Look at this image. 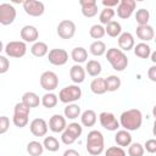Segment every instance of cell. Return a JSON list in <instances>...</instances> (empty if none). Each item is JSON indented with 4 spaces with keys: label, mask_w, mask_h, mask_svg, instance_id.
I'll return each instance as SVG.
<instances>
[{
    "label": "cell",
    "mask_w": 156,
    "mask_h": 156,
    "mask_svg": "<svg viewBox=\"0 0 156 156\" xmlns=\"http://www.w3.org/2000/svg\"><path fill=\"white\" fill-rule=\"evenodd\" d=\"M76 23L71 20H62L58 24H57V35L61 38V39H72L76 34Z\"/></svg>",
    "instance_id": "cell-9"
},
{
    "label": "cell",
    "mask_w": 156,
    "mask_h": 156,
    "mask_svg": "<svg viewBox=\"0 0 156 156\" xmlns=\"http://www.w3.org/2000/svg\"><path fill=\"white\" fill-rule=\"evenodd\" d=\"M62 156H80V155H79V152H78L77 150H74V149H67V150L63 152Z\"/></svg>",
    "instance_id": "cell-48"
},
{
    "label": "cell",
    "mask_w": 156,
    "mask_h": 156,
    "mask_svg": "<svg viewBox=\"0 0 156 156\" xmlns=\"http://www.w3.org/2000/svg\"><path fill=\"white\" fill-rule=\"evenodd\" d=\"M76 140H77V139H76L68 130L65 129V130L61 133V141H62L65 145H72Z\"/></svg>",
    "instance_id": "cell-42"
},
{
    "label": "cell",
    "mask_w": 156,
    "mask_h": 156,
    "mask_svg": "<svg viewBox=\"0 0 156 156\" xmlns=\"http://www.w3.org/2000/svg\"><path fill=\"white\" fill-rule=\"evenodd\" d=\"M116 15V11L113 9H107V7H104V10H101L100 15H99V21H100V24H107L110 23L111 21H113V17Z\"/></svg>",
    "instance_id": "cell-35"
},
{
    "label": "cell",
    "mask_w": 156,
    "mask_h": 156,
    "mask_svg": "<svg viewBox=\"0 0 156 156\" xmlns=\"http://www.w3.org/2000/svg\"><path fill=\"white\" fill-rule=\"evenodd\" d=\"M79 117H80V123L84 127H93L98 121V116L94 110H85L84 112L80 113Z\"/></svg>",
    "instance_id": "cell-23"
},
{
    "label": "cell",
    "mask_w": 156,
    "mask_h": 156,
    "mask_svg": "<svg viewBox=\"0 0 156 156\" xmlns=\"http://www.w3.org/2000/svg\"><path fill=\"white\" fill-rule=\"evenodd\" d=\"M144 146L140 143H132L128 146V155L129 156H144Z\"/></svg>",
    "instance_id": "cell-39"
},
{
    "label": "cell",
    "mask_w": 156,
    "mask_h": 156,
    "mask_svg": "<svg viewBox=\"0 0 156 156\" xmlns=\"http://www.w3.org/2000/svg\"><path fill=\"white\" fill-rule=\"evenodd\" d=\"M119 126L128 132L138 130L143 124V113L138 108H129L121 113L119 116Z\"/></svg>",
    "instance_id": "cell-1"
},
{
    "label": "cell",
    "mask_w": 156,
    "mask_h": 156,
    "mask_svg": "<svg viewBox=\"0 0 156 156\" xmlns=\"http://www.w3.org/2000/svg\"><path fill=\"white\" fill-rule=\"evenodd\" d=\"M10 69V61L6 56L0 55V74L6 73Z\"/></svg>",
    "instance_id": "cell-44"
},
{
    "label": "cell",
    "mask_w": 156,
    "mask_h": 156,
    "mask_svg": "<svg viewBox=\"0 0 156 156\" xmlns=\"http://www.w3.org/2000/svg\"><path fill=\"white\" fill-rule=\"evenodd\" d=\"M43 146L50 152H56L60 149V141L55 136H45L43 141Z\"/></svg>",
    "instance_id": "cell-36"
},
{
    "label": "cell",
    "mask_w": 156,
    "mask_h": 156,
    "mask_svg": "<svg viewBox=\"0 0 156 156\" xmlns=\"http://www.w3.org/2000/svg\"><path fill=\"white\" fill-rule=\"evenodd\" d=\"M48 129L49 127L44 118H34L29 123V130L34 136H45Z\"/></svg>",
    "instance_id": "cell-14"
},
{
    "label": "cell",
    "mask_w": 156,
    "mask_h": 156,
    "mask_svg": "<svg viewBox=\"0 0 156 156\" xmlns=\"http://www.w3.org/2000/svg\"><path fill=\"white\" fill-rule=\"evenodd\" d=\"M82 96V89L77 84H69L62 88L58 93V100L63 104H73Z\"/></svg>",
    "instance_id": "cell-4"
},
{
    "label": "cell",
    "mask_w": 156,
    "mask_h": 156,
    "mask_svg": "<svg viewBox=\"0 0 156 156\" xmlns=\"http://www.w3.org/2000/svg\"><path fill=\"white\" fill-rule=\"evenodd\" d=\"M4 50L7 56L13 57V58H21L27 52V44L22 40H12L6 44Z\"/></svg>",
    "instance_id": "cell-6"
},
{
    "label": "cell",
    "mask_w": 156,
    "mask_h": 156,
    "mask_svg": "<svg viewBox=\"0 0 156 156\" xmlns=\"http://www.w3.org/2000/svg\"><path fill=\"white\" fill-rule=\"evenodd\" d=\"M121 78L112 74V76H108L107 78H105V87H106V91H117L119 88H121Z\"/></svg>",
    "instance_id": "cell-30"
},
{
    "label": "cell",
    "mask_w": 156,
    "mask_h": 156,
    "mask_svg": "<svg viewBox=\"0 0 156 156\" xmlns=\"http://www.w3.org/2000/svg\"><path fill=\"white\" fill-rule=\"evenodd\" d=\"M66 130H68L76 139H78L83 133V127L77 122H72L66 127Z\"/></svg>",
    "instance_id": "cell-40"
},
{
    "label": "cell",
    "mask_w": 156,
    "mask_h": 156,
    "mask_svg": "<svg viewBox=\"0 0 156 156\" xmlns=\"http://www.w3.org/2000/svg\"><path fill=\"white\" fill-rule=\"evenodd\" d=\"M57 102H58V98H57V95L54 94L52 91H51V93H45V94L41 96V99H40V104H41L44 107H46V108H52V107H55V106L57 105Z\"/></svg>",
    "instance_id": "cell-33"
},
{
    "label": "cell",
    "mask_w": 156,
    "mask_h": 156,
    "mask_svg": "<svg viewBox=\"0 0 156 156\" xmlns=\"http://www.w3.org/2000/svg\"><path fill=\"white\" fill-rule=\"evenodd\" d=\"M134 54L135 56L140 57V58H149L150 54H151V48L149 44L146 43H139L136 45H134Z\"/></svg>",
    "instance_id": "cell-32"
},
{
    "label": "cell",
    "mask_w": 156,
    "mask_h": 156,
    "mask_svg": "<svg viewBox=\"0 0 156 156\" xmlns=\"http://www.w3.org/2000/svg\"><path fill=\"white\" fill-rule=\"evenodd\" d=\"M149 20H150V12L146 9H139L135 12V21L138 23V26H145L149 24Z\"/></svg>",
    "instance_id": "cell-37"
},
{
    "label": "cell",
    "mask_w": 156,
    "mask_h": 156,
    "mask_svg": "<svg viewBox=\"0 0 156 156\" xmlns=\"http://www.w3.org/2000/svg\"><path fill=\"white\" fill-rule=\"evenodd\" d=\"M39 82H40V87L46 93H51V91H54L58 87V77L52 71H45V72H43L41 76H40Z\"/></svg>",
    "instance_id": "cell-7"
},
{
    "label": "cell",
    "mask_w": 156,
    "mask_h": 156,
    "mask_svg": "<svg viewBox=\"0 0 156 156\" xmlns=\"http://www.w3.org/2000/svg\"><path fill=\"white\" fill-rule=\"evenodd\" d=\"M105 27L101 24H93L89 29V35L95 40H100L105 37Z\"/></svg>",
    "instance_id": "cell-38"
},
{
    "label": "cell",
    "mask_w": 156,
    "mask_h": 156,
    "mask_svg": "<svg viewBox=\"0 0 156 156\" xmlns=\"http://www.w3.org/2000/svg\"><path fill=\"white\" fill-rule=\"evenodd\" d=\"M99 121H100V124L102 128H105L106 130H110V132H115L119 128V122L117 119V117L112 113V112H107V111H104L99 115Z\"/></svg>",
    "instance_id": "cell-10"
},
{
    "label": "cell",
    "mask_w": 156,
    "mask_h": 156,
    "mask_svg": "<svg viewBox=\"0 0 156 156\" xmlns=\"http://www.w3.org/2000/svg\"><path fill=\"white\" fill-rule=\"evenodd\" d=\"M105 156H127V154L123 150V147H119V146H110L105 151Z\"/></svg>",
    "instance_id": "cell-41"
},
{
    "label": "cell",
    "mask_w": 156,
    "mask_h": 156,
    "mask_svg": "<svg viewBox=\"0 0 156 156\" xmlns=\"http://www.w3.org/2000/svg\"><path fill=\"white\" fill-rule=\"evenodd\" d=\"M150 56H151V61H152V62L155 63V62H156V52H155V51H154V52L151 51V54H150Z\"/></svg>",
    "instance_id": "cell-49"
},
{
    "label": "cell",
    "mask_w": 156,
    "mask_h": 156,
    "mask_svg": "<svg viewBox=\"0 0 156 156\" xmlns=\"http://www.w3.org/2000/svg\"><path fill=\"white\" fill-rule=\"evenodd\" d=\"M105 33L111 38H118L122 33V26L117 21H111L105 26Z\"/></svg>",
    "instance_id": "cell-29"
},
{
    "label": "cell",
    "mask_w": 156,
    "mask_h": 156,
    "mask_svg": "<svg viewBox=\"0 0 156 156\" xmlns=\"http://www.w3.org/2000/svg\"><path fill=\"white\" fill-rule=\"evenodd\" d=\"M48 60L54 66H63L68 61V52L65 49H51L48 52Z\"/></svg>",
    "instance_id": "cell-13"
},
{
    "label": "cell",
    "mask_w": 156,
    "mask_h": 156,
    "mask_svg": "<svg viewBox=\"0 0 156 156\" xmlns=\"http://www.w3.org/2000/svg\"><path fill=\"white\" fill-rule=\"evenodd\" d=\"M71 58L76 62V65H80L87 61L88 58V51L83 46H77L71 51Z\"/></svg>",
    "instance_id": "cell-24"
},
{
    "label": "cell",
    "mask_w": 156,
    "mask_h": 156,
    "mask_svg": "<svg viewBox=\"0 0 156 156\" xmlns=\"http://www.w3.org/2000/svg\"><path fill=\"white\" fill-rule=\"evenodd\" d=\"M2 50H4V44H2V41L0 40V52H1Z\"/></svg>",
    "instance_id": "cell-50"
},
{
    "label": "cell",
    "mask_w": 156,
    "mask_h": 156,
    "mask_svg": "<svg viewBox=\"0 0 156 156\" xmlns=\"http://www.w3.org/2000/svg\"><path fill=\"white\" fill-rule=\"evenodd\" d=\"M90 90L95 95H102L106 93V87H105V78L96 77L91 80L90 83Z\"/></svg>",
    "instance_id": "cell-27"
},
{
    "label": "cell",
    "mask_w": 156,
    "mask_h": 156,
    "mask_svg": "<svg viewBox=\"0 0 156 156\" xmlns=\"http://www.w3.org/2000/svg\"><path fill=\"white\" fill-rule=\"evenodd\" d=\"M84 69H85V73H88L90 77H99L102 71V67L98 60H89Z\"/></svg>",
    "instance_id": "cell-26"
},
{
    "label": "cell",
    "mask_w": 156,
    "mask_h": 156,
    "mask_svg": "<svg viewBox=\"0 0 156 156\" xmlns=\"http://www.w3.org/2000/svg\"><path fill=\"white\" fill-rule=\"evenodd\" d=\"M115 141L119 147H126L129 146L132 144V135L128 130L126 129H121L117 130L116 135H115Z\"/></svg>",
    "instance_id": "cell-21"
},
{
    "label": "cell",
    "mask_w": 156,
    "mask_h": 156,
    "mask_svg": "<svg viewBox=\"0 0 156 156\" xmlns=\"http://www.w3.org/2000/svg\"><path fill=\"white\" fill-rule=\"evenodd\" d=\"M85 76H87L85 69L80 65H73L69 68V78L77 85L80 84V83H83L85 80Z\"/></svg>",
    "instance_id": "cell-20"
},
{
    "label": "cell",
    "mask_w": 156,
    "mask_h": 156,
    "mask_svg": "<svg viewBox=\"0 0 156 156\" xmlns=\"http://www.w3.org/2000/svg\"><path fill=\"white\" fill-rule=\"evenodd\" d=\"M147 77L150 78L151 82H156V66H155V65H152V66L149 68V71H147Z\"/></svg>",
    "instance_id": "cell-47"
},
{
    "label": "cell",
    "mask_w": 156,
    "mask_h": 156,
    "mask_svg": "<svg viewBox=\"0 0 156 156\" xmlns=\"http://www.w3.org/2000/svg\"><path fill=\"white\" fill-rule=\"evenodd\" d=\"M136 37L141 40V43H146L154 39L155 37V30L154 27L150 24H145V26H138L136 27Z\"/></svg>",
    "instance_id": "cell-19"
},
{
    "label": "cell",
    "mask_w": 156,
    "mask_h": 156,
    "mask_svg": "<svg viewBox=\"0 0 156 156\" xmlns=\"http://www.w3.org/2000/svg\"><path fill=\"white\" fill-rule=\"evenodd\" d=\"M22 6H23L24 12L32 17H39L45 11L44 4L38 0H26L22 2Z\"/></svg>",
    "instance_id": "cell-11"
},
{
    "label": "cell",
    "mask_w": 156,
    "mask_h": 156,
    "mask_svg": "<svg viewBox=\"0 0 156 156\" xmlns=\"http://www.w3.org/2000/svg\"><path fill=\"white\" fill-rule=\"evenodd\" d=\"M30 52L34 57H44L49 52V48L44 41H35L30 48Z\"/></svg>",
    "instance_id": "cell-25"
},
{
    "label": "cell",
    "mask_w": 156,
    "mask_h": 156,
    "mask_svg": "<svg viewBox=\"0 0 156 156\" xmlns=\"http://www.w3.org/2000/svg\"><path fill=\"white\" fill-rule=\"evenodd\" d=\"M21 39L24 43H35L38 41L39 38V30L37 29V27L27 24L24 27H22L21 29Z\"/></svg>",
    "instance_id": "cell-18"
},
{
    "label": "cell",
    "mask_w": 156,
    "mask_h": 156,
    "mask_svg": "<svg viewBox=\"0 0 156 156\" xmlns=\"http://www.w3.org/2000/svg\"><path fill=\"white\" fill-rule=\"evenodd\" d=\"M106 44L102 41V40H95V41H93L91 44H90V46H89V51H90V54L93 55V56H102V55H105V52H106Z\"/></svg>",
    "instance_id": "cell-31"
},
{
    "label": "cell",
    "mask_w": 156,
    "mask_h": 156,
    "mask_svg": "<svg viewBox=\"0 0 156 156\" xmlns=\"http://www.w3.org/2000/svg\"><path fill=\"white\" fill-rule=\"evenodd\" d=\"M104 146H105V140H104V135L100 130H90L87 135V151L93 155V156H99L102 151H104Z\"/></svg>",
    "instance_id": "cell-3"
},
{
    "label": "cell",
    "mask_w": 156,
    "mask_h": 156,
    "mask_svg": "<svg viewBox=\"0 0 156 156\" xmlns=\"http://www.w3.org/2000/svg\"><path fill=\"white\" fill-rule=\"evenodd\" d=\"M29 113H30L29 107H27L23 102H17L15 105V108H13L12 123L18 128L26 127L29 122Z\"/></svg>",
    "instance_id": "cell-5"
},
{
    "label": "cell",
    "mask_w": 156,
    "mask_h": 156,
    "mask_svg": "<svg viewBox=\"0 0 156 156\" xmlns=\"http://www.w3.org/2000/svg\"><path fill=\"white\" fill-rule=\"evenodd\" d=\"M143 146H144V150H146L149 154H155L156 152V140L155 139L146 140Z\"/></svg>",
    "instance_id": "cell-45"
},
{
    "label": "cell",
    "mask_w": 156,
    "mask_h": 156,
    "mask_svg": "<svg viewBox=\"0 0 156 156\" xmlns=\"http://www.w3.org/2000/svg\"><path fill=\"white\" fill-rule=\"evenodd\" d=\"M136 2L134 0H121L117 5V16L122 20H128L135 11Z\"/></svg>",
    "instance_id": "cell-12"
},
{
    "label": "cell",
    "mask_w": 156,
    "mask_h": 156,
    "mask_svg": "<svg viewBox=\"0 0 156 156\" xmlns=\"http://www.w3.org/2000/svg\"><path fill=\"white\" fill-rule=\"evenodd\" d=\"M119 2V0H102V5L107 9H113L115 6H117Z\"/></svg>",
    "instance_id": "cell-46"
},
{
    "label": "cell",
    "mask_w": 156,
    "mask_h": 156,
    "mask_svg": "<svg viewBox=\"0 0 156 156\" xmlns=\"http://www.w3.org/2000/svg\"><path fill=\"white\" fill-rule=\"evenodd\" d=\"M107 61L110 62L111 67L117 71V72H122L127 68L128 66V57L126 55V52H123L122 50L117 49V48H110L106 50L105 52Z\"/></svg>",
    "instance_id": "cell-2"
},
{
    "label": "cell",
    "mask_w": 156,
    "mask_h": 156,
    "mask_svg": "<svg viewBox=\"0 0 156 156\" xmlns=\"http://www.w3.org/2000/svg\"><path fill=\"white\" fill-rule=\"evenodd\" d=\"M48 127L52 133H62L67 127V122H66L65 116L58 115V113L52 115L49 119Z\"/></svg>",
    "instance_id": "cell-15"
},
{
    "label": "cell",
    "mask_w": 156,
    "mask_h": 156,
    "mask_svg": "<svg viewBox=\"0 0 156 156\" xmlns=\"http://www.w3.org/2000/svg\"><path fill=\"white\" fill-rule=\"evenodd\" d=\"M117 43H118V49L122 50L123 52L130 51L135 45L134 37L129 32H122L119 34V37L117 38Z\"/></svg>",
    "instance_id": "cell-16"
},
{
    "label": "cell",
    "mask_w": 156,
    "mask_h": 156,
    "mask_svg": "<svg viewBox=\"0 0 156 156\" xmlns=\"http://www.w3.org/2000/svg\"><path fill=\"white\" fill-rule=\"evenodd\" d=\"M82 15L87 18L95 17L98 15V2L95 0H79Z\"/></svg>",
    "instance_id": "cell-17"
},
{
    "label": "cell",
    "mask_w": 156,
    "mask_h": 156,
    "mask_svg": "<svg viewBox=\"0 0 156 156\" xmlns=\"http://www.w3.org/2000/svg\"><path fill=\"white\" fill-rule=\"evenodd\" d=\"M17 16L16 9L12 4L2 2L0 4V24L2 26H10L15 22Z\"/></svg>",
    "instance_id": "cell-8"
},
{
    "label": "cell",
    "mask_w": 156,
    "mask_h": 156,
    "mask_svg": "<svg viewBox=\"0 0 156 156\" xmlns=\"http://www.w3.org/2000/svg\"><path fill=\"white\" fill-rule=\"evenodd\" d=\"M43 151H44V146L40 141L32 140L27 144V152L30 156H41Z\"/></svg>",
    "instance_id": "cell-34"
},
{
    "label": "cell",
    "mask_w": 156,
    "mask_h": 156,
    "mask_svg": "<svg viewBox=\"0 0 156 156\" xmlns=\"http://www.w3.org/2000/svg\"><path fill=\"white\" fill-rule=\"evenodd\" d=\"M21 102H23L27 107L32 108V107H38L40 105V98L34 93V91H27L22 95V100Z\"/></svg>",
    "instance_id": "cell-22"
},
{
    "label": "cell",
    "mask_w": 156,
    "mask_h": 156,
    "mask_svg": "<svg viewBox=\"0 0 156 156\" xmlns=\"http://www.w3.org/2000/svg\"><path fill=\"white\" fill-rule=\"evenodd\" d=\"M80 106L77 104H67V106L63 110V116L66 119H76L80 116Z\"/></svg>",
    "instance_id": "cell-28"
},
{
    "label": "cell",
    "mask_w": 156,
    "mask_h": 156,
    "mask_svg": "<svg viewBox=\"0 0 156 156\" xmlns=\"http://www.w3.org/2000/svg\"><path fill=\"white\" fill-rule=\"evenodd\" d=\"M10 128V118L7 116H0V135L5 134Z\"/></svg>",
    "instance_id": "cell-43"
}]
</instances>
